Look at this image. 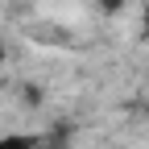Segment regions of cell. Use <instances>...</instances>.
Returning a JSON list of instances; mask_svg holds the SVG:
<instances>
[{"label":"cell","instance_id":"6da1fadb","mask_svg":"<svg viewBox=\"0 0 149 149\" xmlns=\"http://www.w3.org/2000/svg\"><path fill=\"white\" fill-rule=\"evenodd\" d=\"M0 149H37V141L29 133H8V137H0Z\"/></svg>","mask_w":149,"mask_h":149},{"label":"cell","instance_id":"7a4b0ae2","mask_svg":"<svg viewBox=\"0 0 149 149\" xmlns=\"http://www.w3.org/2000/svg\"><path fill=\"white\" fill-rule=\"evenodd\" d=\"M8 62V46H4V37H0V66Z\"/></svg>","mask_w":149,"mask_h":149},{"label":"cell","instance_id":"3957f363","mask_svg":"<svg viewBox=\"0 0 149 149\" xmlns=\"http://www.w3.org/2000/svg\"><path fill=\"white\" fill-rule=\"evenodd\" d=\"M100 4H104L108 13H116V8H120V0H100Z\"/></svg>","mask_w":149,"mask_h":149},{"label":"cell","instance_id":"277c9868","mask_svg":"<svg viewBox=\"0 0 149 149\" xmlns=\"http://www.w3.org/2000/svg\"><path fill=\"white\" fill-rule=\"evenodd\" d=\"M145 33H149V8H145Z\"/></svg>","mask_w":149,"mask_h":149}]
</instances>
